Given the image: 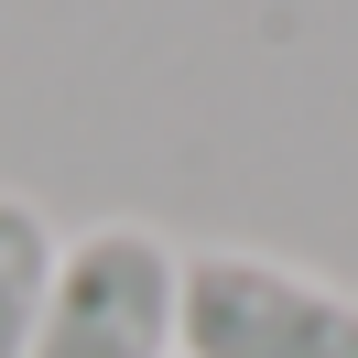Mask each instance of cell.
Listing matches in <instances>:
<instances>
[{
  "label": "cell",
  "instance_id": "cell-3",
  "mask_svg": "<svg viewBox=\"0 0 358 358\" xmlns=\"http://www.w3.org/2000/svg\"><path fill=\"white\" fill-rule=\"evenodd\" d=\"M55 217L33 196H0V358H33V326H44L55 293Z\"/></svg>",
  "mask_w": 358,
  "mask_h": 358
},
{
  "label": "cell",
  "instance_id": "cell-1",
  "mask_svg": "<svg viewBox=\"0 0 358 358\" xmlns=\"http://www.w3.org/2000/svg\"><path fill=\"white\" fill-rule=\"evenodd\" d=\"M174 358H358V293L271 250H185Z\"/></svg>",
  "mask_w": 358,
  "mask_h": 358
},
{
  "label": "cell",
  "instance_id": "cell-2",
  "mask_svg": "<svg viewBox=\"0 0 358 358\" xmlns=\"http://www.w3.org/2000/svg\"><path fill=\"white\" fill-rule=\"evenodd\" d=\"M174 293H185V250L141 217H109L55 250L33 358H174Z\"/></svg>",
  "mask_w": 358,
  "mask_h": 358
}]
</instances>
